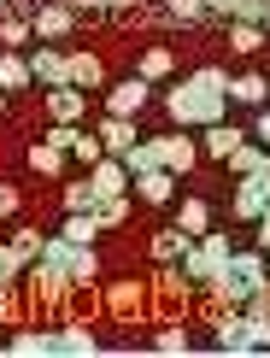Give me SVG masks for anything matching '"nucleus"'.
<instances>
[{
	"label": "nucleus",
	"instance_id": "nucleus-41",
	"mask_svg": "<svg viewBox=\"0 0 270 358\" xmlns=\"http://www.w3.org/2000/svg\"><path fill=\"white\" fill-rule=\"evenodd\" d=\"M235 6L241 0H206V12H218V18H235Z\"/></svg>",
	"mask_w": 270,
	"mask_h": 358
},
{
	"label": "nucleus",
	"instance_id": "nucleus-23",
	"mask_svg": "<svg viewBox=\"0 0 270 358\" xmlns=\"http://www.w3.org/2000/svg\"><path fill=\"white\" fill-rule=\"evenodd\" d=\"M106 306H112V317H141V288L135 282H118L106 294Z\"/></svg>",
	"mask_w": 270,
	"mask_h": 358
},
{
	"label": "nucleus",
	"instance_id": "nucleus-38",
	"mask_svg": "<svg viewBox=\"0 0 270 358\" xmlns=\"http://www.w3.org/2000/svg\"><path fill=\"white\" fill-rule=\"evenodd\" d=\"M164 12L183 18V24H200V18H206V0H164Z\"/></svg>",
	"mask_w": 270,
	"mask_h": 358
},
{
	"label": "nucleus",
	"instance_id": "nucleus-47",
	"mask_svg": "<svg viewBox=\"0 0 270 358\" xmlns=\"http://www.w3.org/2000/svg\"><path fill=\"white\" fill-rule=\"evenodd\" d=\"M0 112H6V88H0Z\"/></svg>",
	"mask_w": 270,
	"mask_h": 358
},
{
	"label": "nucleus",
	"instance_id": "nucleus-39",
	"mask_svg": "<svg viewBox=\"0 0 270 358\" xmlns=\"http://www.w3.org/2000/svg\"><path fill=\"white\" fill-rule=\"evenodd\" d=\"M235 18H241V24H264V0H241V6H235Z\"/></svg>",
	"mask_w": 270,
	"mask_h": 358
},
{
	"label": "nucleus",
	"instance_id": "nucleus-7",
	"mask_svg": "<svg viewBox=\"0 0 270 358\" xmlns=\"http://www.w3.org/2000/svg\"><path fill=\"white\" fill-rule=\"evenodd\" d=\"M48 112H53V124H83L88 117V94L77 83H59V88H48Z\"/></svg>",
	"mask_w": 270,
	"mask_h": 358
},
{
	"label": "nucleus",
	"instance_id": "nucleus-33",
	"mask_svg": "<svg viewBox=\"0 0 270 358\" xmlns=\"http://www.w3.org/2000/svg\"><path fill=\"white\" fill-rule=\"evenodd\" d=\"M29 36H36V29H29V18H6V12H0V41H6V48H24Z\"/></svg>",
	"mask_w": 270,
	"mask_h": 358
},
{
	"label": "nucleus",
	"instance_id": "nucleus-17",
	"mask_svg": "<svg viewBox=\"0 0 270 358\" xmlns=\"http://www.w3.org/2000/svg\"><path fill=\"white\" fill-rule=\"evenodd\" d=\"M241 141H247V136H241L235 124H212V129H206V141H200V153H206V159H229Z\"/></svg>",
	"mask_w": 270,
	"mask_h": 358
},
{
	"label": "nucleus",
	"instance_id": "nucleus-6",
	"mask_svg": "<svg viewBox=\"0 0 270 358\" xmlns=\"http://www.w3.org/2000/svg\"><path fill=\"white\" fill-rule=\"evenodd\" d=\"M153 147H159V165L171 176H188L194 159H200V141H188V136H153Z\"/></svg>",
	"mask_w": 270,
	"mask_h": 358
},
{
	"label": "nucleus",
	"instance_id": "nucleus-10",
	"mask_svg": "<svg viewBox=\"0 0 270 358\" xmlns=\"http://www.w3.org/2000/svg\"><path fill=\"white\" fill-rule=\"evenodd\" d=\"M29 83L36 88H59L65 83V53L59 48H29Z\"/></svg>",
	"mask_w": 270,
	"mask_h": 358
},
{
	"label": "nucleus",
	"instance_id": "nucleus-28",
	"mask_svg": "<svg viewBox=\"0 0 270 358\" xmlns=\"http://www.w3.org/2000/svg\"><path fill=\"white\" fill-rule=\"evenodd\" d=\"M71 159H83V165H88V171H94V165H100V159H106V141H100V136H94V129H77V141H71Z\"/></svg>",
	"mask_w": 270,
	"mask_h": 358
},
{
	"label": "nucleus",
	"instance_id": "nucleus-34",
	"mask_svg": "<svg viewBox=\"0 0 270 358\" xmlns=\"http://www.w3.org/2000/svg\"><path fill=\"white\" fill-rule=\"evenodd\" d=\"M24 264H29V259H24V252L12 247V241L0 247V282H18V276H24Z\"/></svg>",
	"mask_w": 270,
	"mask_h": 358
},
{
	"label": "nucleus",
	"instance_id": "nucleus-32",
	"mask_svg": "<svg viewBox=\"0 0 270 358\" xmlns=\"http://www.w3.org/2000/svg\"><path fill=\"white\" fill-rule=\"evenodd\" d=\"M141 77H147V83L171 77V48H147V53H141Z\"/></svg>",
	"mask_w": 270,
	"mask_h": 358
},
{
	"label": "nucleus",
	"instance_id": "nucleus-11",
	"mask_svg": "<svg viewBox=\"0 0 270 358\" xmlns=\"http://www.w3.org/2000/svg\"><path fill=\"white\" fill-rule=\"evenodd\" d=\"M53 352H65V358H88V352H100V341L88 323H59L53 329Z\"/></svg>",
	"mask_w": 270,
	"mask_h": 358
},
{
	"label": "nucleus",
	"instance_id": "nucleus-5",
	"mask_svg": "<svg viewBox=\"0 0 270 358\" xmlns=\"http://www.w3.org/2000/svg\"><path fill=\"white\" fill-rule=\"evenodd\" d=\"M147 94H153V83L135 71V77H124V83H112V88H106V112H112V117H141Z\"/></svg>",
	"mask_w": 270,
	"mask_h": 358
},
{
	"label": "nucleus",
	"instance_id": "nucleus-37",
	"mask_svg": "<svg viewBox=\"0 0 270 358\" xmlns=\"http://www.w3.org/2000/svg\"><path fill=\"white\" fill-rule=\"evenodd\" d=\"M153 347H159V352H188V329H183V323H171V329L153 335Z\"/></svg>",
	"mask_w": 270,
	"mask_h": 358
},
{
	"label": "nucleus",
	"instance_id": "nucleus-46",
	"mask_svg": "<svg viewBox=\"0 0 270 358\" xmlns=\"http://www.w3.org/2000/svg\"><path fill=\"white\" fill-rule=\"evenodd\" d=\"M264 29H270V0H264Z\"/></svg>",
	"mask_w": 270,
	"mask_h": 358
},
{
	"label": "nucleus",
	"instance_id": "nucleus-14",
	"mask_svg": "<svg viewBox=\"0 0 270 358\" xmlns=\"http://www.w3.org/2000/svg\"><path fill=\"white\" fill-rule=\"evenodd\" d=\"M29 29H36V41H65L71 36V6H36Z\"/></svg>",
	"mask_w": 270,
	"mask_h": 358
},
{
	"label": "nucleus",
	"instance_id": "nucleus-9",
	"mask_svg": "<svg viewBox=\"0 0 270 358\" xmlns=\"http://www.w3.org/2000/svg\"><path fill=\"white\" fill-rule=\"evenodd\" d=\"M65 83H77L83 94H94V88H106V65L94 53H65Z\"/></svg>",
	"mask_w": 270,
	"mask_h": 358
},
{
	"label": "nucleus",
	"instance_id": "nucleus-1",
	"mask_svg": "<svg viewBox=\"0 0 270 358\" xmlns=\"http://www.w3.org/2000/svg\"><path fill=\"white\" fill-rule=\"evenodd\" d=\"M259 288H270V252H229V264L212 282V294L223 306H247Z\"/></svg>",
	"mask_w": 270,
	"mask_h": 358
},
{
	"label": "nucleus",
	"instance_id": "nucleus-4",
	"mask_svg": "<svg viewBox=\"0 0 270 358\" xmlns=\"http://www.w3.org/2000/svg\"><path fill=\"white\" fill-rule=\"evenodd\" d=\"M212 347H218V352H253V323H247L241 306H223V311H218Z\"/></svg>",
	"mask_w": 270,
	"mask_h": 358
},
{
	"label": "nucleus",
	"instance_id": "nucleus-43",
	"mask_svg": "<svg viewBox=\"0 0 270 358\" xmlns=\"http://www.w3.org/2000/svg\"><path fill=\"white\" fill-rule=\"evenodd\" d=\"M253 129H259V141L270 147V106H259V124H253Z\"/></svg>",
	"mask_w": 270,
	"mask_h": 358
},
{
	"label": "nucleus",
	"instance_id": "nucleus-19",
	"mask_svg": "<svg viewBox=\"0 0 270 358\" xmlns=\"http://www.w3.org/2000/svg\"><path fill=\"white\" fill-rule=\"evenodd\" d=\"M0 88H6V94L29 88V59H24L18 48H6V53H0Z\"/></svg>",
	"mask_w": 270,
	"mask_h": 358
},
{
	"label": "nucleus",
	"instance_id": "nucleus-8",
	"mask_svg": "<svg viewBox=\"0 0 270 358\" xmlns=\"http://www.w3.org/2000/svg\"><path fill=\"white\" fill-rule=\"evenodd\" d=\"M29 282H36V300H41V306H59V300L71 294L65 271H59V264H48V259H36V264H29Z\"/></svg>",
	"mask_w": 270,
	"mask_h": 358
},
{
	"label": "nucleus",
	"instance_id": "nucleus-12",
	"mask_svg": "<svg viewBox=\"0 0 270 358\" xmlns=\"http://www.w3.org/2000/svg\"><path fill=\"white\" fill-rule=\"evenodd\" d=\"M88 182L100 188V200H112V194H129V182H135V176L124 171V159H112V153H106L94 171H88Z\"/></svg>",
	"mask_w": 270,
	"mask_h": 358
},
{
	"label": "nucleus",
	"instance_id": "nucleus-21",
	"mask_svg": "<svg viewBox=\"0 0 270 358\" xmlns=\"http://www.w3.org/2000/svg\"><path fill=\"white\" fill-rule=\"evenodd\" d=\"M12 352L18 358H48L53 352V329H18L12 335Z\"/></svg>",
	"mask_w": 270,
	"mask_h": 358
},
{
	"label": "nucleus",
	"instance_id": "nucleus-48",
	"mask_svg": "<svg viewBox=\"0 0 270 358\" xmlns=\"http://www.w3.org/2000/svg\"><path fill=\"white\" fill-rule=\"evenodd\" d=\"M112 6H135V0H112Z\"/></svg>",
	"mask_w": 270,
	"mask_h": 358
},
{
	"label": "nucleus",
	"instance_id": "nucleus-15",
	"mask_svg": "<svg viewBox=\"0 0 270 358\" xmlns=\"http://www.w3.org/2000/svg\"><path fill=\"white\" fill-rule=\"evenodd\" d=\"M129 194H141V206H164V200H171V194H176V176L171 171H141V176H135V182H129Z\"/></svg>",
	"mask_w": 270,
	"mask_h": 358
},
{
	"label": "nucleus",
	"instance_id": "nucleus-25",
	"mask_svg": "<svg viewBox=\"0 0 270 358\" xmlns=\"http://www.w3.org/2000/svg\"><path fill=\"white\" fill-rule=\"evenodd\" d=\"M229 48H235V53H259V48H264V24H241V18H229Z\"/></svg>",
	"mask_w": 270,
	"mask_h": 358
},
{
	"label": "nucleus",
	"instance_id": "nucleus-18",
	"mask_svg": "<svg viewBox=\"0 0 270 358\" xmlns=\"http://www.w3.org/2000/svg\"><path fill=\"white\" fill-rule=\"evenodd\" d=\"M188 247H194V235H183L176 223L153 235V259H159V264H183V252H188Z\"/></svg>",
	"mask_w": 270,
	"mask_h": 358
},
{
	"label": "nucleus",
	"instance_id": "nucleus-35",
	"mask_svg": "<svg viewBox=\"0 0 270 358\" xmlns=\"http://www.w3.org/2000/svg\"><path fill=\"white\" fill-rule=\"evenodd\" d=\"M41 241H48V235H41V229H12V247H18L24 259H29V264L41 259Z\"/></svg>",
	"mask_w": 270,
	"mask_h": 358
},
{
	"label": "nucleus",
	"instance_id": "nucleus-45",
	"mask_svg": "<svg viewBox=\"0 0 270 358\" xmlns=\"http://www.w3.org/2000/svg\"><path fill=\"white\" fill-rule=\"evenodd\" d=\"M71 6H77V12H106L112 0H71Z\"/></svg>",
	"mask_w": 270,
	"mask_h": 358
},
{
	"label": "nucleus",
	"instance_id": "nucleus-27",
	"mask_svg": "<svg viewBox=\"0 0 270 358\" xmlns=\"http://www.w3.org/2000/svg\"><path fill=\"white\" fill-rule=\"evenodd\" d=\"M229 100H241V106H264V100H270V83H264V77H235V83H229Z\"/></svg>",
	"mask_w": 270,
	"mask_h": 358
},
{
	"label": "nucleus",
	"instance_id": "nucleus-30",
	"mask_svg": "<svg viewBox=\"0 0 270 358\" xmlns=\"http://www.w3.org/2000/svg\"><path fill=\"white\" fill-rule=\"evenodd\" d=\"M124 171H129V176H141V171H159V147H153V136H147V141H135L129 153H124Z\"/></svg>",
	"mask_w": 270,
	"mask_h": 358
},
{
	"label": "nucleus",
	"instance_id": "nucleus-40",
	"mask_svg": "<svg viewBox=\"0 0 270 358\" xmlns=\"http://www.w3.org/2000/svg\"><path fill=\"white\" fill-rule=\"evenodd\" d=\"M12 212H18V188L0 182V217H12Z\"/></svg>",
	"mask_w": 270,
	"mask_h": 358
},
{
	"label": "nucleus",
	"instance_id": "nucleus-22",
	"mask_svg": "<svg viewBox=\"0 0 270 358\" xmlns=\"http://www.w3.org/2000/svg\"><path fill=\"white\" fill-rule=\"evenodd\" d=\"M29 171H36V176H59V171H65V147L36 141V147H29Z\"/></svg>",
	"mask_w": 270,
	"mask_h": 358
},
{
	"label": "nucleus",
	"instance_id": "nucleus-44",
	"mask_svg": "<svg viewBox=\"0 0 270 358\" xmlns=\"http://www.w3.org/2000/svg\"><path fill=\"white\" fill-rule=\"evenodd\" d=\"M0 317H12V282H0Z\"/></svg>",
	"mask_w": 270,
	"mask_h": 358
},
{
	"label": "nucleus",
	"instance_id": "nucleus-42",
	"mask_svg": "<svg viewBox=\"0 0 270 358\" xmlns=\"http://www.w3.org/2000/svg\"><path fill=\"white\" fill-rule=\"evenodd\" d=\"M253 229H259V252H270V212H264L259 223H253Z\"/></svg>",
	"mask_w": 270,
	"mask_h": 358
},
{
	"label": "nucleus",
	"instance_id": "nucleus-2",
	"mask_svg": "<svg viewBox=\"0 0 270 358\" xmlns=\"http://www.w3.org/2000/svg\"><path fill=\"white\" fill-rule=\"evenodd\" d=\"M164 106H171V117L183 129H212V124L229 117V100H223V94H200L194 83H176L171 94H164Z\"/></svg>",
	"mask_w": 270,
	"mask_h": 358
},
{
	"label": "nucleus",
	"instance_id": "nucleus-24",
	"mask_svg": "<svg viewBox=\"0 0 270 358\" xmlns=\"http://www.w3.org/2000/svg\"><path fill=\"white\" fill-rule=\"evenodd\" d=\"M194 88H200V94H223V100H229V71H223V65H200V71H194V77H188Z\"/></svg>",
	"mask_w": 270,
	"mask_h": 358
},
{
	"label": "nucleus",
	"instance_id": "nucleus-31",
	"mask_svg": "<svg viewBox=\"0 0 270 358\" xmlns=\"http://www.w3.org/2000/svg\"><path fill=\"white\" fill-rule=\"evenodd\" d=\"M94 206H100V188L88 182V176H83V182H71V188H65V212H94Z\"/></svg>",
	"mask_w": 270,
	"mask_h": 358
},
{
	"label": "nucleus",
	"instance_id": "nucleus-3",
	"mask_svg": "<svg viewBox=\"0 0 270 358\" xmlns=\"http://www.w3.org/2000/svg\"><path fill=\"white\" fill-rule=\"evenodd\" d=\"M229 212L241 217V223H259V217L270 212V159H264L259 171H247V176H241V188L229 194Z\"/></svg>",
	"mask_w": 270,
	"mask_h": 358
},
{
	"label": "nucleus",
	"instance_id": "nucleus-13",
	"mask_svg": "<svg viewBox=\"0 0 270 358\" xmlns=\"http://www.w3.org/2000/svg\"><path fill=\"white\" fill-rule=\"evenodd\" d=\"M94 136H100V141H106V153H112V159H124V153H129V147H135V141H141V136H135V117H112V112H106V117H100V129H94Z\"/></svg>",
	"mask_w": 270,
	"mask_h": 358
},
{
	"label": "nucleus",
	"instance_id": "nucleus-29",
	"mask_svg": "<svg viewBox=\"0 0 270 358\" xmlns=\"http://www.w3.org/2000/svg\"><path fill=\"white\" fill-rule=\"evenodd\" d=\"M264 159H270V147H253V141H241V147H235L229 159H223V165H229L235 176H247V171H259Z\"/></svg>",
	"mask_w": 270,
	"mask_h": 358
},
{
	"label": "nucleus",
	"instance_id": "nucleus-36",
	"mask_svg": "<svg viewBox=\"0 0 270 358\" xmlns=\"http://www.w3.org/2000/svg\"><path fill=\"white\" fill-rule=\"evenodd\" d=\"M94 217H100V223H124V217H129V194H112V200H100V206H94Z\"/></svg>",
	"mask_w": 270,
	"mask_h": 358
},
{
	"label": "nucleus",
	"instance_id": "nucleus-16",
	"mask_svg": "<svg viewBox=\"0 0 270 358\" xmlns=\"http://www.w3.org/2000/svg\"><path fill=\"white\" fill-rule=\"evenodd\" d=\"M65 282H71V288H94V282H100V259H94V247H77V241H71Z\"/></svg>",
	"mask_w": 270,
	"mask_h": 358
},
{
	"label": "nucleus",
	"instance_id": "nucleus-26",
	"mask_svg": "<svg viewBox=\"0 0 270 358\" xmlns=\"http://www.w3.org/2000/svg\"><path fill=\"white\" fill-rule=\"evenodd\" d=\"M176 229H183V235H206V229H212V212H206V200H183V212H176Z\"/></svg>",
	"mask_w": 270,
	"mask_h": 358
},
{
	"label": "nucleus",
	"instance_id": "nucleus-49",
	"mask_svg": "<svg viewBox=\"0 0 270 358\" xmlns=\"http://www.w3.org/2000/svg\"><path fill=\"white\" fill-rule=\"evenodd\" d=\"M6 6H12V0H0V12H6Z\"/></svg>",
	"mask_w": 270,
	"mask_h": 358
},
{
	"label": "nucleus",
	"instance_id": "nucleus-20",
	"mask_svg": "<svg viewBox=\"0 0 270 358\" xmlns=\"http://www.w3.org/2000/svg\"><path fill=\"white\" fill-rule=\"evenodd\" d=\"M100 229H106V223H100L94 212H65V229H59V235H65V241H77V247H94Z\"/></svg>",
	"mask_w": 270,
	"mask_h": 358
}]
</instances>
